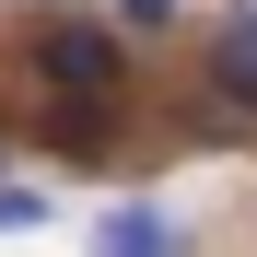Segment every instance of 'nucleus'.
I'll list each match as a JSON object with an SVG mask.
<instances>
[{
  "label": "nucleus",
  "mask_w": 257,
  "mask_h": 257,
  "mask_svg": "<svg viewBox=\"0 0 257 257\" xmlns=\"http://www.w3.org/2000/svg\"><path fill=\"white\" fill-rule=\"evenodd\" d=\"M35 70L70 94V117H105V94H117V35H105V24H47V35H35Z\"/></svg>",
  "instance_id": "nucleus-1"
},
{
  "label": "nucleus",
  "mask_w": 257,
  "mask_h": 257,
  "mask_svg": "<svg viewBox=\"0 0 257 257\" xmlns=\"http://www.w3.org/2000/svg\"><path fill=\"white\" fill-rule=\"evenodd\" d=\"M94 257H187V234L164 222L152 199H128V210H105V222H94Z\"/></svg>",
  "instance_id": "nucleus-2"
},
{
  "label": "nucleus",
  "mask_w": 257,
  "mask_h": 257,
  "mask_svg": "<svg viewBox=\"0 0 257 257\" xmlns=\"http://www.w3.org/2000/svg\"><path fill=\"white\" fill-rule=\"evenodd\" d=\"M210 94H222V117H257V24L210 35Z\"/></svg>",
  "instance_id": "nucleus-3"
},
{
  "label": "nucleus",
  "mask_w": 257,
  "mask_h": 257,
  "mask_svg": "<svg viewBox=\"0 0 257 257\" xmlns=\"http://www.w3.org/2000/svg\"><path fill=\"white\" fill-rule=\"evenodd\" d=\"M35 222H47V199L35 187H0V234H35Z\"/></svg>",
  "instance_id": "nucleus-4"
},
{
  "label": "nucleus",
  "mask_w": 257,
  "mask_h": 257,
  "mask_svg": "<svg viewBox=\"0 0 257 257\" xmlns=\"http://www.w3.org/2000/svg\"><path fill=\"white\" fill-rule=\"evenodd\" d=\"M234 24H257V0H234Z\"/></svg>",
  "instance_id": "nucleus-5"
}]
</instances>
